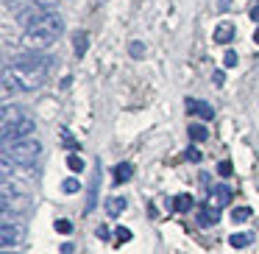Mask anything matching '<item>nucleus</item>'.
Wrapping results in <instances>:
<instances>
[{
	"mask_svg": "<svg viewBox=\"0 0 259 254\" xmlns=\"http://www.w3.org/2000/svg\"><path fill=\"white\" fill-rule=\"evenodd\" d=\"M218 173L223 176V179H229V176L234 173V168H231V162H229V159H223V162L218 165Z\"/></svg>",
	"mask_w": 259,
	"mask_h": 254,
	"instance_id": "23",
	"label": "nucleus"
},
{
	"mask_svg": "<svg viewBox=\"0 0 259 254\" xmlns=\"http://www.w3.org/2000/svg\"><path fill=\"white\" fill-rule=\"evenodd\" d=\"M3 254H12V248H6V251H3Z\"/></svg>",
	"mask_w": 259,
	"mask_h": 254,
	"instance_id": "33",
	"label": "nucleus"
},
{
	"mask_svg": "<svg viewBox=\"0 0 259 254\" xmlns=\"http://www.w3.org/2000/svg\"><path fill=\"white\" fill-rule=\"evenodd\" d=\"M170 207H173L176 212H187V209H192V196H187V193H179V196L170 201Z\"/></svg>",
	"mask_w": 259,
	"mask_h": 254,
	"instance_id": "14",
	"label": "nucleus"
},
{
	"mask_svg": "<svg viewBox=\"0 0 259 254\" xmlns=\"http://www.w3.org/2000/svg\"><path fill=\"white\" fill-rule=\"evenodd\" d=\"M256 3H259V0H256Z\"/></svg>",
	"mask_w": 259,
	"mask_h": 254,
	"instance_id": "34",
	"label": "nucleus"
},
{
	"mask_svg": "<svg viewBox=\"0 0 259 254\" xmlns=\"http://www.w3.org/2000/svg\"><path fill=\"white\" fill-rule=\"evenodd\" d=\"M125 209V196H112L106 201V212H109V218H117L120 212Z\"/></svg>",
	"mask_w": 259,
	"mask_h": 254,
	"instance_id": "12",
	"label": "nucleus"
},
{
	"mask_svg": "<svg viewBox=\"0 0 259 254\" xmlns=\"http://www.w3.org/2000/svg\"><path fill=\"white\" fill-rule=\"evenodd\" d=\"M231 196H234V193H231L229 185H218L212 193H209V204L220 209V207H226V204H231Z\"/></svg>",
	"mask_w": 259,
	"mask_h": 254,
	"instance_id": "8",
	"label": "nucleus"
},
{
	"mask_svg": "<svg viewBox=\"0 0 259 254\" xmlns=\"http://www.w3.org/2000/svg\"><path fill=\"white\" fill-rule=\"evenodd\" d=\"M98 237H101V240H109V229H106V226H98Z\"/></svg>",
	"mask_w": 259,
	"mask_h": 254,
	"instance_id": "30",
	"label": "nucleus"
},
{
	"mask_svg": "<svg viewBox=\"0 0 259 254\" xmlns=\"http://www.w3.org/2000/svg\"><path fill=\"white\" fill-rule=\"evenodd\" d=\"M62 190H64V193H78V190H81V182H78V179H64Z\"/></svg>",
	"mask_w": 259,
	"mask_h": 254,
	"instance_id": "22",
	"label": "nucleus"
},
{
	"mask_svg": "<svg viewBox=\"0 0 259 254\" xmlns=\"http://www.w3.org/2000/svg\"><path fill=\"white\" fill-rule=\"evenodd\" d=\"M42 154V146L39 140H34V137H25V140H17V142H9L6 146V154L3 157L14 159V165H23V168H31V165L39 159Z\"/></svg>",
	"mask_w": 259,
	"mask_h": 254,
	"instance_id": "3",
	"label": "nucleus"
},
{
	"mask_svg": "<svg viewBox=\"0 0 259 254\" xmlns=\"http://www.w3.org/2000/svg\"><path fill=\"white\" fill-rule=\"evenodd\" d=\"M67 168L75 170V173H81V170H84V159H81L78 154H70V157H67Z\"/></svg>",
	"mask_w": 259,
	"mask_h": 254,
	"instance_id": "21",
	"label": "nucleus"
},
{
	"mask_svg": "<svg viewBox=\"0 0 259 254\" xmlns=\"http://www.w3.org/2000/svg\"><path fill=\"white\" fill-rule=\"evenodd\" d=\"M87 45H90V42H87V34H84V31H75V34H73V48H75L78 56H84V53H87Z\"/></svg>",
	"mask_w": 259,
	"mask_h": 254,
	"instance_id": "17",
	"label": "nucleus"
},
{
	"mask_svg": "<svg viewBox=\"0 0 259 254\" xmlns=\"http://www.w3.org/2000/svg\"><path fill=\"white\" fill-rule=\"evenodd\" d=\"M206 137H209V131H206V126H203V123H192L190 126V140L192 142H203Z\"/></svg>",
	"mask_w": 259,
	"mask_h": 254,
	"instance_id": "16",
	"label": "nucleus"
},
{
	"mask_svg": "<svg viewBox=\"0 0 259 254\" xmlns=\"http://www.w3.org/2000/svg\"><path fill=\"white\" fill-rule=\"evenodd\" d=\"M220 221V209L212 207V204H203L201 209H198V224L201 226H214Z\"/></svg>",
	"mask_w": 259,
	"mask_h": 254,
	"instance_id": "9",
	"label": "nucleus"
},
{
	"mask_svg": "<svg viewBox=\"0 0 259 254\" xmlns=\"http://www.w3.org/2000/svg\"><path fill=\"white\" fill-rule=\"evenodd\" d=\"M253 42H256V45H259V28H256V34H253Z\"/></svg>",
	"mask_w": 259,
	"mask_h": 254,
	"instance_id": "32",
	"label": "nucleus"
},
{
	"mask_svg": "<svg viewBox=\"0 0 259 254\" xmlns=\"http://www.w3.org/2000/svg\"><path fill=\"white\" fill-rule=\"evenodd\" d=\"M251 20H253V23H259V3L251 9Z\"/></svg>",
	"mask_w": 259,
	"mask_h": 254,
	"instance_id": "31",
	"label": "nucleus"
},
{
	"mask_svg": "<svg viewBox=\"0 0 259 254\" xmlns=\"http://www.w3.org/2000/svg\"><path fill=\"white\" fill-rule=\"evenodd\" d=\"M201 157H203V154L198 151L195 146H190V148H187V159H190V162H201Z\"/></svg>",
	"mask_w": 259,
	"mask_h": 254,
	"instance_id": "28",
	"label": "nucleus"
},
{
	"mask_svg": "<svg viewBox=\"0 0 259 254\" xmlns=\"http://www.w3.org/2000/svg\"><path fill=\"white\" fill-rule=\"evenodd\" d=\"M187 109H190V115H198V118H203V120H212L214 118V109L209 106L206 101H187Z\"/></svg>",
	"mask_w": 259,
	"mask_h": 254,
	"instance_id": "10",
	"label": "nucleus"
},
{
	"mask_svg": "<svg viewBox=\"0 0 259 254\" xmlns=\"http://www.w3.org/2000/svg\"><path fill=\"white\" fill-rule=\"evenodd\" d=\"M34 129H36V123L31 118H23V120H17V123H9V126H3V142H17V140H25V137H31L34 134Z\"/></svg>",
	"mask_w": 259,
	"mask_h": 254,
	"instance_id": "4",
	"label": "nucleus"
},
{
	"mask_svg": "<svg viewBox=\"0 0 259 254\" xmlns=\"http://www.w3.org/2000/svg\"><path fill=\"white\" fill-rule=\"evenodd\" d=\"M251 215H253L251 207H237V209H231V221H234V224H245Z\"/></svg>",
	"mask_w": 259,
	"mask_h": 254,
	"instance_id": "19",
	"label": "nucleus"
},
{
	"mask_svg": "<svg viewBox=\"0 0 259 254\" xmlns=\"http://www.w3.org/2000/svg\"><path fill=\"white\" fill-rule=\"evenodd\" d=\"M0 235H3V248H12V246H17V243H23L25 226L9 221V224H3V232H0Z\"/></svg>",
	"mask_w": 259,
	"mask_h": 254,
	"instance_id": "6",
	"label": "nucleus"
},
{
	"mask_svg": "<svg viewBox=\"0 0 259 254\" xmlns=\"http://www.w3.org/2000/svg\"><path fill=\"white\" fill-rule=\"evenodd\" d=\"M131 173H134V165H131V162H120L117 168H114V182L123 185V182L131 179Z\"/></svg>",
	"mask_w": 259,
	"mask_h": 254,
	"instance_id": "13",
	"label": "nucleus"
},
{
	"mask_svg": "<svg viewBox=\"0 0 259 254\" xmlns=\"http://www.w3.org/2000/svg\"><path fill=\"white\" fill-rule=\"evenodd\" d=\"M62 28H64L62 17H59L56 12H48L36 25L25 28V48H31V51H42V48L53 45V40L62 34Z\"/></svg>",
	"mask_w": 259,
	"mask_h": 254,
	"instance_id": "1",
	"label": "nucleus"
},
{
	"mask_svg": "<svg viewBox=\"0 0 259 254\" xmlns=\"http://www.w3.org/2000/svg\"><path fill=\"white\" fill-rule=\"evenodd\" d=\"M48 12H51V9H45V6H39V3H34V6L23 9V12L17 14V23H20V25H25V28H31V25H36Z\"/></svg>",
	"mask_w": 259,
	"mask_h": 254,
	"instance_id": "7",
	"label": "nucleus"
},
{
	"mask_svg": "<svg viewBox=\"0 0 259 254\" xmlns=\"http://www.w3.org/2000/svg\"><path fill=\"white\" fill-rule=\"evenodd\" d=\"M45 67H9L3 73V84H6V92L9 90H20V92H31L45 81Z\"/></svg>",
	"mask_w": 259,
	"mask_h": 254,
	"instance_id": "2",
	"label": "nucleus"
},
{
	"mask_svg": "<svg viewBox=\"0 0 259 254\" xmlns=\"http://www.w3.org/2000/svg\"><path fill=\"white\" fill-rule=\"evenodd\" d=\"M251 240H253V235H248V232H234V235L229 237V243L234 248H245V246H251Z\"/></svg>",
	"mask_w": 259,
	"mask_h": 254,
	"instance_id": "15",
	"label": "nucleus"
},
{
	"mask_svg": "<svg viewBox=\"0 0 259 254\" xmlns=\"http://www.w3.org/2000/svg\"><path fill=\"white\" fill-rule=\"evenodd\" d=\"M53 226H56V232H62V235H70V232H73V224H70V221H64V218H59Z\"/></svg>",
	"mask_w": 259,
	"mask_h": 254,
	"instance_id": "24",
	"label": "nucleus"
},
{
	"mask_svg": "<svg viewBox=\"0 0 259 254\" xmlns=\"http://www.w3.org/2000/svg\"><path fill=\"white\" fill-rule=\"evenodd\" d=\"M114 237H117V243H128L131 240V232L125 229V226H117V229H114Z\"/></svg>",
	"mask_w": 259,
	"mask_h": 254,
	"instance_id": "25",
	"label": "nucleus"
},
{
	"mask_svg": "<svg viewBox=\"0 0 259 254\" xmlns=\"http://www.w3.org/2000/svg\"><path fill=\"white\" fill-rule=\"evenodd\" d=\"M231 40H234V25L220 23L218 28H214V42H218V45H229Z\"/></svg>",
	"mask_w": 259,
	"mask_h": 254,
	"instance_id": "11",
	"label": "nucleus"
},
{
	"mask_svg": "<svg viewBox=\"0 0 259 254\" xmlns=\"http://www.w3.org/2000/svg\"><path fill=\"white\" fill-rule=\"evenodd\" d=\"M59 137H62V146L67 148V151H78V148H81L78 142H75V137L70 134L67 129H59Z\"/></svg>",
	"mask_w": 259,
	"mask_h": 254,
	"instance_id": "18",
	"label": "nucleus"
},
{
	"mask_svg": "<svg viewBox=\"0 0 259 254\" xmlns=\"http://www.w3.org/2000/svg\"><path fill=\"white\" fill-rule=\"evenodd\" d=\"M128 53H131L134 59H140L142 53H145V45H142V42H131V45H128Z\"/></svg>",
	"mask_w": 259,
	"mask_h": 254,
	"instance_id": "26",
	"label": "nucleus"
},
{
	"mask_svg": "<svg viewBox=\"0 0 259 254\" xmlns=\"http://www.w3.org/2000/svg\"><path fill=\"white\" fill-rule=\"evenodd\" d=\"M17 120H23V115H20V109L3 106V126H9V123H17Z\"/></svg>",
	"mask_w": 259,
	"mask_h": 254,
	"instance_id": "20",
	"label": "nucleus"
},
{
	"mask_svg": "<svg viewBox=\"0 0 259 254\" xmlns=\"http://www.w3.org/2000/svg\"><path fill=\"white\" fill-rule=\"evenodd\" d=\"M98 198H101V157H95V162H92L90 190H87V204H84V212L87 215L98 207Z\"/></svg>",
	"mask_w": 259,
	"mask_h": 254,
	"instance_id": "5",
	"label": "nucleus"
},
{
	"mask_svg": "<svg viewBox=\"0 0 259 254\" xmlns=\"http://www.w3.org/2000/svg\"><path fill=\"white\" fill-rule=\"evenodd\" d=\"M223 67H237V53L231 51V48L226 51V56H223Z\"/></svg>",
	"mask_w": 259,
	"mask_h": 254,
	"instance_id": "27",
	"label": "nucleus"
},
{
	"mask_svg": "<svg viewBox=\"0 0 259 254\" xmlns=\"http://www.w3.org/2000/svg\"><path fill=\"white\" fill-rule=\"evenodd\" d=\"M212 79H214V84H223V81H226V73H223V70H214Z\"/></svg>",
	"mask_w": 259,
	"mask_h": 254,
	"instance_id": "29",
	"label": "nucleus"
}]
</instances>
